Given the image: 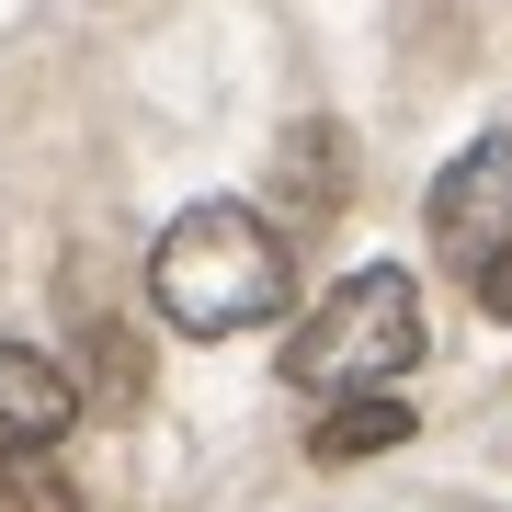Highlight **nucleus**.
<instances>
[{"label":"nucleus","mask_w":512,"mask_h":512,"mask_svg":"<svg viewBox=\"0 0 512 512\" xmlns=\"http://www.w3.org/2000/svg\"><path fill=\"white\" fill-rule=\"evenodd\" d=\"M148 296H160L171 330H194V342H217V330H262L296 296V262H285V228L262 217V205H183L171 239L148 251Z\"/></svg>","instance_id":"nucleus-1"},{"label":"nucleus","mask_w":512,"mask_h":512,"mask_svg":"<svg viewBox=\"0 0 512 512\" xmlns=\"http://www.w3.org/2000/svg\"><path fill=\"white\" fill-rule=\"evenodd\" d=\"M421 365V285L399 262H365V274H342L308 308V330L285 342V376L319 387V399H376L387 376Z\"/></svg>","instance_id":"nucleus-2"},{"label":"nucleus","mask_w":512,"mask_h":512,"mask_svg":"<svg viewBox=\"0 0 512 512\" xmlns=\"http://www.w3.org/2000/svg\"><path fill=\"white\" fill-rule=\"evenodd\" d=\"M433 251L456 262V274H490V262L512 251V126H490L433 183Z\"/></svg>","instance_id":"nucleus-3"},{"label":"nucleus","mask_w":512,"mask_h":512,"mask_svg":"<svg viewBox=\"0 0 512 512\" xmlns=\"http://www.w3.org/2000/svg\"><path fill=\"white\" fill-rule=\"evenodd\" d=\"M69 421H80L69 365H57V353H35V342H0V433H12V456H46Z\"/></svg>","instance_id":"nucleus-4"},{"label":"nucleus","mask_w":512,"mask_h":512,"mask_svg":"<svg viewBox=\"0 0 512 512\" xmlns=\"http://www.w3.org/2000/svg\"><path fill=\"white\" fill-rule=\"evenodd\" d=\"M342 183H353L342 126H296V137H285V217H296V228L330 217V205H342Z\"/></svg>","instance_id":"nucleus-5"},{"label":"nucleus","mask_w":512,"mask_h":512,"mask_svg":"<svg viewBox=\"0 0 512 512\" xmlns=\"http://www.w3.org/2000/svg\"><path fill=\"white\" fill-rule=\"evenodd\" d=\"M387 444H410V410L376 387V399H342V410L319 421V433H308V456H319V467H353V456H387Z\"/></svg>","instance_id":"nucleus-6"},{"label":"nucleus","mask_w":512,"mask_h":512,"mask_svg":"<svg viewBox=\"0 0 512 512\" xmlns=\"http://www.w3.org/2000/svg\"><path fill=\"white\" fill-rule=\"evenodd\" d=\"M0 512H80V490L46 456H12V467H0Z\"/></svg>","instance_id":"nucleus-7"},{"label":"nucleus","mask_w":512,"mask_h":512,"mask_svg":"<svg viewBox=\"0 0 512 512\" xmlns=\"http://www.w3.org/2000/svg\"><path fill=\"white\" fill-rule=\"evenodd\" d=\"M467 285H478V308H490V319H512V251L490 262V274H467Z\"/></svg>","instance_id":"nucleus-8"}]
</instances>
